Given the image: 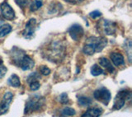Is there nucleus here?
Returning a JSON list of instances; mask_svg holds the SVG:
<instances>
[{"mask_svg": "<svg viewBox=\"0 0 132 117\" xmlns=\"http://www.w3.org/2000/svg\"><path fill=\"white\" fill-rule=\"evenodd\" d=\"M102 28L106 35L111 36L114 35L117 31V25L114 22H111L109 20H102Z\"/></svg>", "mask_w": 132, "mask_h": 117, "instance_id": "11", "label": "nucleus"}, {"mask_svg": "<svg viewBox=\"0 0 132 117\" xmlns=\"http://www.w3.org/2000/svg\"><path fill=\"white\" fill-rule=\"evenodd\" d=\"M93 97L96 99L97 101L102 102L103 105L107 106L111 101V96L108 89H106L104 87H102L94 91Z\"/></svg>", "mask_w": 132, "mask_h": 117, "instance_id": "6", "label": "nucleus"}, {"mask_svg": "<svg viewBox=\"0 0 132 117\" xmlns=\"http://www.w3.org/2000/svg\"><path fill=\"white\" fill-rule=\"evenodd\" d=\"M42 6V1L41 0H34L30 6V10L31 12H36Z\"/></svg>", "mask_w": 132, "mask_h": 117, "instance_id": "20", "label": "nucleus"}, {"mask_svg": "<svg viewBox=\"0 0 132 117\" xmlns=\"http://www.w3.org/2000/svg\"><path fill=\"white\" fill-rule=\"evenodd\" d=\"M69 34L73 40L78 41L79 40H81L82 36H84V28H82V26L79 24H77V23L73 24L69 29Z\"/></svg>", "mask_w": 132, "mask_h": 117, "instance_id": "8", "label": "nucleus"}, {"mask_svg": "<svg viewBox=\"0 0 132 117\" xmlns=\"http://www.w3.org/2000/svg\"><path fill=\"white\" fill-rule=\"evenodd\" d=\"M101 15H102V12H99V11H97V10L93 11V12H90V13H89L90 18H93V19L99 18V16H101Z\"/></svg>", "mask_w": 132, "mask_h": 117, "instance_id": "26", "label": "nucleus"}, {"mask_svg": "<svg viewBox=\"0 0 132 117\" xmlns=\"http://www.w3.org/2000/svg\"><path fill=\"white\" fill-rule=\"evenodd\" d=\"M102 110L101 108L93 107V108H89L82 116V117H85V116L86 117H98L102 115Z\"/></svg>", "mask_w": 132, "mask_h": 117, "instance_id": "14", "label": "nucleus"}, {"mask_svg": "<svg viewBox=\"0 0 132 117\" xmlns=\"http://www.w3.org/2000/svg\"><path fill=\"white\" fill-rule=\"evenodd\" d=\"M75 115V110L71 107L66 106L61 111V115L62 116H72Z\"/></svg>", "mask_w": 132, "mask_h": 117, "instance_id": "19", "label": "nucleus"}, {"mask_svg": "<svg viewBox=\"0 0 132 117\" xmlns=\"http://www.w3.org/2000/svg\"><path fill=\"white\" fill-rule=\"evenodd\" d=\"M11 58L13 64L22 70H30L35 65V62L32 58L27 55L22 49L16 47H13L12 49Z\"/></svg>", "mask_w": 132, "mask_h": 117, "instance_id": "1", "label": "nucleus"}, {"mask_svg": "<svg viewBox=\"0 0 132 117\" xmlns=\"http://www.w3.org/2000/svg\"><path fill=\"white\" fill-rule=\"evenodd\" d=\"M104 70H103L100 66L98 64H93L92 67H91V73L93 76H99L101 74H105L104 73Z\"/></svg>", "mask_w": 132, "mask_h": 117, "instance_id": "18", "label": "nucleus"}, {"mask_svg": "<svg viewBox=\"0 0 132 117\" xmlns=\"http://www.w3.org/2000/svg\"><path fill=\"white\" fill-rule=\"evenodd\" d=\"M7 71V68H6L5 66H4L3 62V60H2V58H0V79L3 78L4 77V75L6 74Z\"/></svg>", "mask_w": 132, "mask_h": 117, "instance_id": "22", "label": "nucleus"}, {"mask_svg": "<svg viewBox=\"0 0 132 117\" xmlns=\"http://www.w3.org/2000/svg\"><path fill=\"white\" fill-rule=\"evenodd\" d=\"M92 99L88 97H84V96H80L78 99V105L81 106H88L92 104Z\"/></svg>", "mask_w": 132, "mask_h": 117, "instance_id": "16", "label": "nucleus"}, {"mask_svg": "<svg viewBox=\"0 0 132 117\" xmlns=\"http://www.w3.org/2000/svg\"><path fill=\"white\" fill-rule=\"evenodd\" d=\"M0 10H1L2 16L7 20H13L15 18V12L12 7L7 2H3L1 6H0Z\"/></svg>", "mask_w": 132, "mask_h": 117, "instance_id": "10", "label": "nucleus"}, {"mask_svg": "<svg viewBox=\"0 0 132 117\" xmlns=\"http://www.w3.org/2000/svg\"><path fill=\"white\" fill-rule=\"evenodd\" d=\"M29 83V87H30V89L31 91H36L40 88V83L38 80H32L28 82Z\"/></svg>", "mask_w": 132, "mask_h": 117, "instance_id": "21", "label": "nucleus"}, {"mask_svg": "<svg viewBox=\"0 0 132 117\" xmlns=\"http://www.w3.org/2000/svg\"><path fill=\"white\" fill-rule=\"evenodd\" d=\"M107 40L103 36H90L86 40L82 51L88 55H93L95 53L101 52L106 47Z\"/></svg>", "mask_w": 132, "mask_h": 117, "instance_id": "2", "label": "nucleus"}, {"mask_svg": "<svg viewBox=\"0 0 132 117\" xmlns=\"http://www.w3.org/2000/svg\"><path fill=\"white\" fill-rule=\"evenodd\" d=\"M36 29V20L35 18H31L26 24L24 31H22V36L25 39H31Z\"/></svg>", "mask_w": 132, "mask_h": 117, "instance_id": "7", "label": "nucleus"}, {"mask_svg": "<svg viewBox=\"0 0 132 117\" xmlns=\"http://www.w3.org/2000/svg\"><path fill=\"white\" fill-rule=\"evenodd\" d=\"M131 93L128 89H122L118 91V93L114 99L113 109L114 110H120L125 106L126 102L127 100L130 99Z\"/></svg>", "mask_w": 132, "mask_h": 117, "instance_id": "5", "label": "nucleus"}, {"mask_svg": "<svg viewBox=\"0 0 132 117\" xmlns=\"http://www.w3.org/2000/svg\"><path fill=\"white\" fill-rule=\"evenodd\" d=\"M40 72L43 75H49L50 73H51V69H50L46 66H40Z\"/></svg>", "mask_w": 132, "mask_h": 117, "instance_id": "25", "label": "nucleus"}, {"mask_svg": "<svg viewBox=\"0 0 132 117\" xmlns=\"http://www.w3.org/2000/svg\"><path fill=\"white\" fill-rule=\"evenodd\" d=\"M98 60H99V64H100L101 66H102L103 68H105L107 72L110 73H114L115 69L112 66V64H111V63L110 62V60H108L105 57H102V58H99Z\"/></svg>", "mask_w": 132, "mask_h": 117, "instance_id": "13", "label": "nucleus"}, {"mask_svg": "<svg viewBox=\"0 0 132 117\" xmlns=\"http://www.w3.org/2000/svg\"><path fill=\"white\" fill-rule=\"evenodd\" d=\"M46 51V58L50 61L55 62V60L60 61V60L64 55V46L60 41L52 42L48 46Z\"/></svg>", "mask_w": 132, "mask_h": 117, "instance_id": "3", "label": "nucleus"}, {"mask_svg": "<svg viewBox=\"0 0 132 117\" xmlns=\"http://www.w3.org/2000/svg\"><path fill=\"white\" fill-rule=\"evenodd\" d=\"M64 1H66L67 3H71V4H78V3H82L84 0H64Z\"/></svg>", "mask_w": 132, "mask_h": 117, "instance_id": "27", "label": "nucleus"}, {"mask_svg": "<svg viewBox=\"0 0 132 117\" xmlns=\"http://www.w3.org/2000/svg\"><path fill=\"white\" fill-rule=\"evenodd\" d=\"M12 31V27L9 24H3L0 26V38L4 37Z\"/></svg>", "mask_w": 132, "mask_h": 117, "instance_id": "17", "label": "nucleus"}, {"mask_svg": "<svg viewBox=\"0 0 132 117\" xmlns=\"http://www.w3.org/2000/svg\"><path fill=\"white\" fill-rule=\"evenodd\" d=\"M45 105V98L40 95H33L28 98L25 106V114L39 111Z\"/></svg>", "mask_w": 132, "mask_h": 117, "instance_id": "4", "label": "nucleus"}, {"mask_svg": "<svg viewBox=\"0 0 132 117\" xmlns=\"http://www.w3.org/2000/svg\"><path fill=\"white\" fill-rule=\"evenodd\" d=\"M12 98H13V94L11 91H7L4 94L3 100L0 103V115L5 114L9 109L10 104L12 103Z\"/></svg>", "mask_w": 132, "mask_h": 117, "instance_id": "9", "label": "nucleus"}, {"mask_svg": "<svg viewBox=\"0 0 132 117\" xmlns=\"http://www.w3.org/2000/svg\"><path fill=\"white\" fill-rule=\"evenodd\" d=\"M14 1L16 3V5H18L20 7L25 8L29 3H30L31 0H14Z\"/></svg>", "mask_w": 132, "mask_h": 117, "instance_id": "23", "label": "nucleus"}, {"mask_svg": "<svg viewBox=\"0 0 132 117\" xmlns=\"http://www.w3.org/2000/svg\"><path fill=\"white\" fill-rule=\"evenodd\" d=\"M111 60L115 66H121L125 64V58L121 53L113 52L111 54Z\"/></svg>", "mask_w": 132, "mask_h": 117, "instance_id": "12", "label": "nucleus"}, {"mask_svg": "<svg viewBox=\"0 0 132 117\" xmlns=\"http://www.w3.org/2000/svg\"><path fill=\"white\" fill-rule=\"evenodd\" d=\"M59 102L61 103V104H68L69 103V97H68V94L67 93H62L60 97H59Z\"/></svg>", "mask_w": 132, "mask_h": 117, "instance_id": "24", "label": "nucleus"}, {"mask_svg": "<svg viewBox=\"0 0 132 117\" xmlns=\"http://www.w3.org/2000/svg\"><path fill=\"white\" fill-rule=\"evenodd\" d=\"M7 83L13 87H19L21 86L20 78L16 74H12L7 79Z\"/></svg>", "mask_w": 132, "mask_h": 117, "instance_id": "15", "label": "nucleus"}]
</instances>
